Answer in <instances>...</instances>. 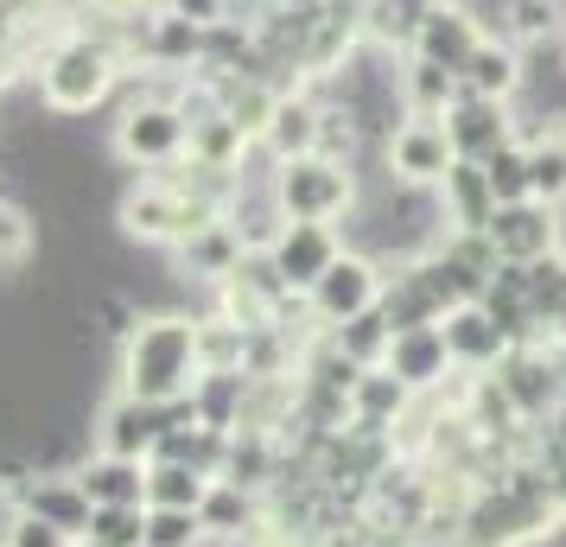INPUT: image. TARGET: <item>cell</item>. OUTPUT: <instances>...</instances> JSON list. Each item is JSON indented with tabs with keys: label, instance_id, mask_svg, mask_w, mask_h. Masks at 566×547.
<instances>
[{
	"label": "cell",
	"instance_id": "277c9868",
	"mask_svg": "<svg viewBox=\"0 0 566 547\" xmlns=\"http://www.w3.org/2000/svg\"><path fill=\"white\" fill-rule=\"evenodd\" d=\"M312 313L332 318V325H350V318L376 313L382 306V274H376V261L369 255H337L318 281L306 287Z\"/></svg>",
	"mask_w": 566,
	"mask_h": 547
},
{
	"label": "cell",
	"instance_id": "d6a6232c",
	"mask_svg": "<svg viewBox=\"0 0 566 547\" xmlns=\"http://www.w3.org/2000/svg\"><path fill=\"white\" fill-rule=\"evenodd\" d=\"M20 516H27V503H20V496H13L7 484H0V547L13 541V528H20Z\"/></svg>",
	"mask_w": 566,
	"mask_h": 547
},
{
	"label": "cell",
	"instance_id": "8fae6325",
	"mask_svg": "<svg viewBox=\"0 0 566 547\" xmlns=\"http://www.w3.org/2000/svg\"><path fill=\"white\" fill-rule=\"evenodd\" d=\"M205 210L185 204L179 191H159V185H147V191H134L128 204H122V223H128L140 242H172V235H198L205 223H198Z\"/></svg>",
	"mask_w": 566,
	"mask_h": 547
},
{
	"label": "cell",
	"instance_id": "836d02e7",
	"mask_svg": "<svg viewBox=\"0 0 566 547\" xmlns=\"http://www.w3.org/2000/svg\"><path fill=\"white\" fill-rule=\"evenodd\" d=\"M185 13H198V20H210V13H217V0H179Z\"/></svg>",
	"mask_w": 566,
	"mask_h": 547
},
{
	"label": "cell",
	"instance_id": "603a6c76",
	"mask_svg": "<svg viewBox=\"0 0 566 547\" xmlns=\"http://www.w3.org/2000/svg\"><path fill=\"white\" fill-rule=\"evenodd\" d=\"M401 90H408V103L420 108V115H446V108L464 96L459 71H446V64H427V57H420V64L408 71V83H401Z\"/></svg>",
	"mask_w": 566,
	"mask_h": 547
},
{
	"label": "cell",
	"instance_id": "1f68e13d",
	"mask_svg": "<svg viewBox=\"0 0 566 547\" xmlns=\"http://www.w3.org/2000/svg\"><path fill=\"white\" fill-rule=\"evenodd\" d=\"M7 547H71V535L52 528L45 516H20V528H13V541Z\"/></svg>",
	"mask_w": 566,
	"mask_h": 547
},
{
	"label": "cell",
	"instance_id": "cb8c5ba5",
	"mask_svg": "<svg viewBox=\"0 0 566 547\" xmlns=\"http://www.w3.org/2000/svg\"><path fill=\"white\" fill-rule=\"evenodd\" d=\"M83 541H96V547H140V541H147V503H115V509H96Z\"/></svg>",
	"mask_w": 566,
	"mask_h": 547
},
{
	"label": "cell",
	"instance_id": "e0dca14e",
	"mask_svg": "<svg viewBox=\"0 0 566 547\" xmlns=\"http://www.w3.org/2000/svg\"><path fill=\"white\" fill-rule=\"evenodd\" d=\"M27 516H45L64 535H90V496L77 491V477H39V491H27Z\"/></svg>",
	"mask_w": 566,
	"mask_h": 547
},
{
	"label": "cell",
	"instance_id": "5bb4252c",
	"mask_svg": "<svg viewBox=\"0 0 566 547\" xmlns=\"http://www.w3.org/2000/svg\"><path fill=\"white\" fill-rule=\"evenodd\" d=\"M77 491L90 496V509L147 503V465H140V459H115V452H96V459L77 471Z\"/></svg>",
	"mask_w": 566,
	"mask_h": 547
},
{
	"label": "cell",
	"instance_id": "7c38bea8",
	"mask_svg": "<svg viewBox=\"0 0 566 547\" xmlns=\"http://www.w3.org/2000/svg\"><path fill=\"white\" fill-rule=\"evenodd\" d=\"M446 364H452V350H446V332H439V325L395 332V344H388V376H395L401 389H427V382H439Z\"/></svg>",
	"mask_w": 566,
	"mask_h": 547
},
{
	"label": "cell",
	"instance_id": "d6986e66",
	"mask_svg": "<svg viewBox=\"0 0 566 547\" xmlns=\"http://www.w3.org/2000/svg\"><path fill=\"white\" fill-rule=\"evenodd\" d=\"M522 147H528V198L566 204V128H547L541 140H522Z\"/></svg>",
	"mask_w": 566,
	"mask_h": 547
},
{
	"label": "cell",
	"instance_id": "3957f363",
	"mask_svg": "<svg viewBox=\"0 0 566 547\" xmlns=\"http://www.w3.org/2000/svg\"><path fill=\"white\" fill-rule=\"evenodd\" d=\"M108 83H115V57L108 45L96 39H71V45H57L52 64H45V103L64 108V115H83L90 103H103Z\"/></svg>",
	"mask_w": 566,
	"mask_h": 547
},
{
	"label": "cell",
	"instance_id": "ffe728a7",
	"mask_svg": "<svg viewBox=\"0 0 566 547\" xmlns=\"http://www.w3.org/2000/svg\"><path fill=\"white\" fill-rule=\"evenodd\" d=\"M459 83L471 90V96H496V103H503L515 83H522V71H515V52H510V45H490V39H484L478 52L464 57Z\"/></svg>",
	"mask_w": 566,
	"mask_h": 547
},
{
	"label": "cell",
	"instance_id": "7402d4cb",
	"mask_svg": "<svg viewBox=\"0 0 566 547\" xmlns=\"http://www.w3.org/2000/svg\"><path fill=\"white\" fill-rule=\"evenodd\" d=\"M478 166H484V179H490V191H496V204H522V198H528V147H522V140L490 147Z\"/></svg>",
	"mask_w": 566,
	"mask_h": 547
},
{
	"label": "cell",
	"instance_id": "4316f807",
	"mask_svg": "<svg viewBox=\"0 0 566 547\" xmlns=\"http://www.w3.org/2000/svg\"><path fill=\"white\" fill-rule=\"evenodd\" d=\"M198 541H205L198 509H147V541L140 547H198Z\"/></svg>",
	"mask_w": 566,
	"mask_h": 547
},
{
	"label": "cell",
	"instance_id": "8992f818",
	"mask_svg": "<svg viewBox=\"0 0 566 547\" xmlns=\"http://www.w3.org/2000/svg\"><path fill=\"white\" fill-rule=\"evenodd\" d=\"M452 134H446V122L439 115H413V122H401V128L388 134V166L401 172L408 185H433L452 172Z\"/></svg>",
	"mask_w": 566,
	"mask_h": 547
},
{
	"label": "cell",
	"instance_id": "ba28073f",
	"mask_svg": "<svg viewBox=\"0 0 566 547\" xmlns=\"http://www.w3.org/2000/svg\"><path fill=\"white\" fill-rule=\"evenodd\" d=\"M337 255H344V249H337L332 223H286V230L274 235V281H281V287H312Z\"/></svg>",
	"mask_w": 566,
	"mask_h": 547
},
{
	"label": "cell",
	"instance_id": "52a82bcc",
	"mask_svg": "<svg viewBox=\"0 0 566 547\" xmlns=\"http://www.w3.org/2000/svg\"><path fill=\"white\" fill-rule=\"evenodd\" d=\"M166 433H172V408H159V401L122 395L103 414V452H115V459H140V465H147Z\"/></svg>",
	"mask_w": 566,
	"mask_h": 547
},
{
	"label": "cell",
	"instance_id": "5b68a950",
	"mask_svg": "<svg viewBox=\"0 0 566 547\" xmlns=\"http://www.w3.org/2000/svg\"><path fill=\"white\" fill-rule=\"evenodd\" d=\"M490 242H496V255L515 261V267H528V261L554 255V242H560V223H554V204H541V198H522V204H496L490 217Z\"/></svg>",
	"mask_w": 566,
	"mask_h": 547
},
{
	"label": "cell",
	"instance_id": "9c48e42d",
	"mask_svg": "<svg viewBox=\"0 0 566 547\" xmlns=\"http://www.w3.org/2000/svg\"><path fill=\"white\" fill-rule=\"evenodd\" d=\"M185 140H191V128H185L179 108L147 103V108H128V115H122V154L140 159V166H166V159H179Z\"/></svg>",
	"mask_w": 566,
	"mask_h": 547
},
{
	"label": "cell",
	"instance_id": "7a4b0ae2",
	"mask_svg": "<svg viewBox=\"0 0 566 547\" xmlns=\"http://www.w3.org/2000/svg\"><path fill=\"white\" fill-rule=\"evenodd\" d=\"M274 198H281L286 223H332L337 210L350 204V172L332 166V159H318V154H300L281 166Z\"/></svg>",
	"mask_w": 566,
	"mask_h": 547
},
{
	"label": "cell",
	"instance_id": "2e32d148",
	"mask_svg": "<svg viewBox=\"0 0 566 547\" xmlns=\"http://www.w3.org/2000/svg\"><path fill=\"white\" fill-rule=\"evenodd\" d=\"M446 210H452V223L459 230H490V217H496V191H490L484 166L478 159H452V172H446Z\"/></svg>",
	"mask_w": 566,
	"mask_h": 547
},
{
	"label": "cell",
	"instance_id": "ac0fdd59",
	"mask_svg": "<svg viewBox=\"0 0 566 547\" xmlns=\"http://www.w3.org/2000/svg\"><path fill=\"white\" fill-rule=\"evenodd\" d=\"M210 491V477L179 459H154L147 465V509H198Z\"/></svg>",
	"mask_w": 566,
	"mask_h": 547
},
{
	"label": "cell",
	"instance_id": "d4e9b609",
	"mask_svg": "<svg viewBox=\"0 0 566 547\" xmlns=\"http://www.w3.org/2000/svg\"><path fill=\"white\" fill-rule=\"evenodd\" d=\"M337 344H344V357H350L357 369H369V364H382L388 357L395 332H388L382 313H363V318H350V325H337Z\"/></svg>",
	"mask_w": 566,
	"mask_h": 547
},
{
	"label": "cell",
	"instance_id": "6da1fadb",
	"mask_svg": "<svg viewBox=\"0 0 566 547\" xmlns=\"http://www.w3.org/2000/svg\"><path fill=\"white\" fill-rule=\"evenodd\" d=\"M205 357H198V325L185 318H140L122 344V395L172 408L185 389H198Z\"/></svg>",
	"mask_w": 566,
	"mask_h": 547
},
{
	"label": "cell",
	"instance_id": "484cf974",
	"mask_svg": "<svg viewBox=\"0 0 566 547\" xmlns=\"http://www.w3.org/2000/svg\"><path fill=\"white\" fill-rule=\"evenodd\" d=\"M198 522H205V535H242V522H249V496L242 484H210L205 503H198Z\"/></svg>",
	"mask_w": 566,
	"mask_h": 547
},
{
	"label": "cell",
	"instance_id": "30bf717a",
	"mask_svg": "<svg viewBox=\"0 0 566 547\" xmlns=\"http://www.w3.org/2000/svg\"><path fill=\"white\" fill-rule=\"evenodd\" d=\"M439 122H446V134H452V154H459V159H484L490 147H503V140H510V115H503L496 96H471V90H464Z\"/></svg>",
	"mask_w": 566,
	"mask_h": 547
},
{
	"label": "cell",
	"instance_id": "4fadbf2b",
	"mask_svg": "<svg viewBox=\"0 0 566 547\" xmlns=\"http://www.w3.org/2000/svg\"><path fill=\"white\" fill-rule=\"evenodd\" d=\"M413 45H420V57H427V64L464 71V57L484 45V32H478V20H471L464 7H433V13L420 20V32H413Z\"/></svg>",
	"mask_w": 566,
	"mask_h": 547
},
{
	"label": "cell",
	"instance_id": "f546056e",
	"mask_svg": "<svg viewBox=\"0 0 566 547\" xmlns=\"http://www.w3.org/2000/svg\"><path fill=\"white\" fill-rule=\"evenodd\" d=\"M427 13H433V0H376V32H382V39H408L413 45V32H420Z\"/></svg>",
	"mask_w": 566,
	"mask_h": 547
},
{
	"label": "cell",
	"instance_id": "44dd1931",
	"mask_svg": "<svg viewBox=\"0 0 566 547\" xmlns=\"http://www.w3.org/2000/svg\"><path fill=\"white\" fill-rule=\"evenodd\" d=\"M318 115H312V103H274V115H268V140H274V154L281 159H300L318 147Z\"/></svg>",
	"mask_w": 566,
	"mask_h": 547
},
{
	"label": "cell",
	"instance_id": "83f0119b",
	"mask_svg": "<svg viewBox=\"0 0 566 547\" xmlns=\"http://www.w3.org/2000/svg\"><path fill=\"white\" fill-rule=\"evenodd\" d=\"M350 395H357V408H363V427H376L382 414H395V408H401V395H408V389H401L388 369H382V376H376V369H363L357 382H350Z\"/></svg>",
	"mask_w": 566,
	"mask_h": 547
},
{
	"label": "cell",
	"instance_id": "9a60e30c",
	"mask_svg": "<svg viewBox=\"0 0 566 547\" xmlns=\"http://www.w3.org/2000/svg\"><path fill=\"white\" fill-rule=\"evenodd\" d=\"M439 332H446V350H452V364H496L510 338H503V325L484 313V306H452V313L439 318Z\"/></svg>",
	"mask_w": 566,
	"mask_h": 547
},
{
	"label": "cell",
	"instance_id": "f1b7e54d",
	"mask_svg": "<svg viewBox=\"0 0 566 547\" xmlns=\"http://www.w3.org/2000/svg\"><path fill=\"white\" fill-rule=\"evenodd\" d=\"M27 261H32V223H27V210L0 198V274H13V267H27Z\"/></svg>",
	"mask_w": 566,
	"mask_h": 547
},
{
	"label": "cell",
	"instance_id": "4dcf8cb0",
	"mask_svg": "<svg viewBox=\"0 0 566 547\" xmlns=\"http://www.w3.org/2000/svg\"><path fill=\"white\" fill-rule=\"evenodd\" d=\"M191 154H205L210 166H217V159H230V154H242V128H235L230 115H223V122H210V128H191Z\"/></svg>",
	"mask_w": 566,
	"mask_h": 547
}]
</instances>
